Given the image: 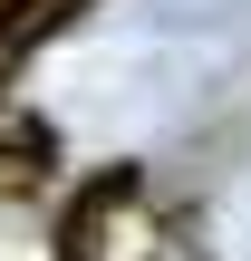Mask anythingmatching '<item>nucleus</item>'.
Here are the masks:
<instances>
[{
	"instance_id": "f03ea898",
	"label": "nucleus",
	"mask_w": 251,
	"mask_h": 261,
	"mask_svg": "<svg viewBox=\"0 0 251 261\" xmlns=\"http://www.w3.org/2000/svg\"><path fill=\"white\" fill-rule=\"evenodd\" d=\"M164 19H222V10H242V0H155Z\"/></svg>"
},
{
	"instance_id": "f257e3e1",
	"label": "nucleus",
	"mask_w": 251,
	"mask_h": 261,
	"mask_svg": "<svg viewBox=\"0 0 251 261\" xmlns=\"http://www.w3.org/2000/svg\"><path fill=\"white\" fill-rule=\"evenodd\" d=\"M222 48H193V39H126L116 58H97L87 77V107L116 126V136H145V126H174L184 107H203Z\"/></svg>"
},
{
	"instance_id": "20e7f679",
	"label": "nucleus",
	"mask_w": 251,
	"mask_h": 261,
	"mask_svg": "<svg viewBox=\"0 0 251 261\" xmlns=\"http://www.w3.org/2000/svg\"><path fill=\"white\" fill-rule=\"evenodd\" d=\"M19 10H39V0H0V39H10V29H19Z\"/></svg>"
},
{
	"instance_id": "7ed1b4c3",
	"label": "nucleus",
	"mask_w": 251,
	"mask_h": 261,
	"mask_svg": "<svg viewBox=\"0 0 251 261\" xmlns=\"http://www.w3.org/2000/svg\"><path fill=\"white\" fill-rule=\"evenodd\" d=\"M232 242H242V252H251V184H242V194H232Z\"/></svg>"
}]
</instances>
